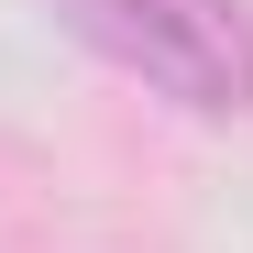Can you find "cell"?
Segmentation results:
<instances>
[{
    "label": "cell",
    "mask_w": 253,
    "mask_h": 253,
    "mask_svg": "<svg viewBox=\"0 0 253 253\" xmlns=\"http://www.w3.org/2000/svg\"><path fill=\"white\" fill-rule=\"evenodd\" d=\"M44 11L176 110H253V11L231 0H44Z\"/></svg>",
    "instance_id": "6da1fadb"
}]
</instances>
